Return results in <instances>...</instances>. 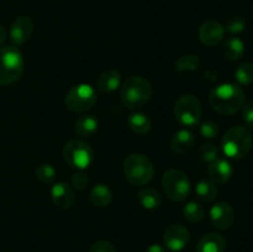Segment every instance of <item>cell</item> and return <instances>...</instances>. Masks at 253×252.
<instances>
[{
	"label": "cell",
	"instance_id": "1f68e13d",
	"mask_svg": "<svg viewBox=\"0 0 253 252\" xmlns=\"http://www.w3.org/2000/svg\"><path fill=\"white\" fill-rule=\"evenodd\" d=\"M72 184H73V187L78 190L85 189L89 185L88 175H86L83 170H79V172L74 173L73 177H72Z\"/></svg>",
	"mask_w": 253,
	"mask_h": 252
},
{
	"label": "cell",
	"instance_id": "e575fe53",
	"mask_svg": "<svg viewBox=\"0 0 253 252\" xmlns=\"http://www.w3.org/2000/svg\"><path fill=\"white\" fill-rule=\"evenodd\" d=\"M146 252H166L165 247L161 246V245L156 244V245H151L150 247L147 249V251Z\"/></svg>",
	"mask_w": 253,
	"mask_h": 252
},
{
	"label": "cell",
	"instance_id": "ba28073f",
	"mask_svg": "<svg viewBox=\"0 0 253 252\" xmlns=\"http://www.w3.org/2000/svg\"><path fill=\"white\" fill-rule=\"evenodd\" d=\"M93 148L83 140L74 138L64 145L63 157L66 162L72 167L78 168L81 170L90 166V163L93 162Z\"/></svg>",
	"mask_w": 253,
	"mask_h": 252
},
{
	"label": "cell",
	"instance_id": "4316f807",
	"mask_svg": "<svg viewBox=\"0 0 253 252\" xmlns=\"http://www.w3.org/2000/svg\"><path fill=\"white\" fill-rule=\"evenodd\" d=\"M235 78L240 84H247L253 83V64L245 62V63L240 64L235 71Z\"/></svg>",
	"mask_w": 253,
	"mask_h": 252
},
{
	"label": "cell",
	"instance_id": "5bb4252c",
	"mask_svg": "<svg viewBox=\"0 0 253 252\" xmlns=\"http://www.w3.org/2000/svg\"><path fill=\"white\" fill-rule=\"evenodd\" d=\"M232 173H234L232 165L225 158H216L208 167L209 179L215 184H224L229 182L230 178L232 177Z\"/></svg>",
	"mask_w": 253,
	"mask_h": 252
},
{
	"label": "cell",
	"instance_id": "4dcf8cb0",
	"mask_svg": "<svg viewBox=\"0 0 253 252\" xmlns=\"http://www.w3.org/2000/svg\"><path fill=\"white\" fill-rule=\"evenodd\" d=\"M200 133H202L203 137L205 138H215L219 136L220 128L215 121L208 120L200 125Z\"/></svg>",
	"mask_w": 253,
	"mask_h": 252
},
{
	"label": "cell",
	"instance_id": "f1b7e54d",
	"mask_svg": "<svg viewBox=\"0 0 253 252\" xmlns=\"http://www.w3.org/2000/svg\"><path fill=\"white\" fill-rule=\"evenodd\" d=\"M198 157L204 162H214L219 158V148L212 143H204L198 148Z\"/></svg>",
	"mask_w": 253,
	"mask_h": 252
},
{
	"label": "cell",
	"instance_id": "30bf717a",
	"mask_svg": "<svg viewBox=\"0 0 253 252\" xmlns=\"http://www.w3.org/2000/svg\"><path fill=\"white\" fill-rule=\"evenodd\" d=\"M210 220L215 229L229 230L235 222V211L226 202H219L210 209Z\"/></svg>",
	"mask_w": 253,
	"mask_h": 252
},
{
	"label": "cell",
	"instance_id": "7a4b0ae2",
	"mask_svg": "<svg viewBox=\"0 0 253 252\" xmlns=\"http://www.w3.org/2000/svg\"><path fill=\"white\" fill-rule=\"evenodd\" d=\"M253 137L251 131L245 126H234L226 131L221 140L222 152L232 160H241L250 153Z\"/></svg>",
	"mask_w": 253,
	"mask_h": 252
},
{
	"label": "cell",
	"instance_id": "d590c367",
	"mask_svg": "<svg viewBox=\"0 0 253 252\" xmlns=\"http://www.w3.org/2000/svg\"><path fill=\"white\" fill-rule=\"evenodd\" d=\"M5 39H6V31H5L4 27L0 25V44L5 41Z\"/></svg>",
	"mask_w": 253,
	"mask_h": 252
},
{
	"label": "cell",
	"instance_id": "d6986e66",
	"mask_svg": "<svg viewBox=\"0 0 253 252\" xmlns=\"http://www.w3.org/2000/svg\"><path fill=\"white\" fill-rule=\"evenodd\" d=\"M99 121L94 115H82L74 123V131L82 137H91L98 131Z\"/></svg>",
	"mask_w": 253,
	"mask_h": 252
},
{
	"label": "cell",
	"instance_id": "603a6c76",
	"mask_svg": "<svg viewBox=\"0 0 253 252\" xmlns=\"http://www.w3.org/2000/svg\"><path fill=\"white\" fill-rule=\"evenodd\" d=\"M138 200L142 208L147 210H156L162 205V197L153 188H143L138 193Z\"/></svg>",
	"mask_w": 253,
	"mask_h": 252
},
{
	"label": "cell",
	"instance_id": "5b68a950",
	"mask_svg": "<svg viewBox=\"0 0 253 252\" xmlns=\"http://www.w3.org/2000/svg\"><path fill=\"white\" fill-rule=\"evenodd\" d=\"M24 69V57L17 47H0V85H9L19 81Z\"/></svg>",
	"mask_w": 253,
	"mask_h": 252
},
{
	"label": "cell",
	"instance_id": "3957f363",
	"mask_svg": "<svg viewBox=\"0 0 253 252\" xmlns=\"http://www.w3.org/2000/svg\"><path fill=\"white\" fill-rule=\"evenodd\" d=\"M152 91V84L148 79L141 76L130 77L121 86V101L126 108L138 109L150 100Z\"/></svg>",
	"mask_w": 253,
	"mask_h": 252
},
{
	"label": "cell",
	"instance_id": "44dd1931",
	"mask_svg": "<svg viewBox=\"0 0 253 252\" xmlns=\"http://www.w3.org/2000/svg\"><path fill=\"white\" fill-rule=\"evenodd\" d=\"M89 198H90L91 203L95 207L105 208L110 205L111 200H113V192L110 188L105 184H95L91 188L90 193H89Z\"/></svg>",
	"mask_w": 253,
	"mask_h": 252
},
{
	"label": "cell",
	"instance_id": "484cf974",
	"mask_svg": "<svg viewBox=\"0 0 253 252\" xmlns=\"http://www.w3.org/2000/svg\"><path fill=\"white\" fill-rule=\"evenodd\" d=\"M183 214L190 222H199L205 216V208L200 203L189 202L183 208Z\"/></svg>",
	"mask_w": 253,
	"mask_h": 252
},
{
	"label": "cell",
	"instance_id": "f546056e",
	"mask_svg": "<svg viewBox=\"0 0 253 252\" xmlns=\"http://www.w3.org/2000/svg\"><path fill=\"white\" fill-rule=\"evenodd\" d=\"M224 29L225 31H229L230 34H240L246 29V21L241 16H231L226 21Z\"/></svg>",
	"mask_w": 253,
	"mask_h": 252
},
{
	"label": "cell",
	"instance_id": "7402d4cb",
	"mask_svg": "<svg viewBox=\"0 0 253 252\" xmlns=\"http://www.w3.org/2000/svg\"><path fill=\"white\" fill-rule=\"evenodd\" d=\"M127 124L131 130L137 135H146L152 127L150 118L142 113H132L127 116Z\"/></svg>",
	"mask_w": 253,
	"mask_h": 252
},
{
	"label": "cell",
	"instance_id": "8fae6325",
	"mask_svg": "<svg viewBox=\"0 0 253 252\" xmlns=\"http://www.w3.org/2000/svg\"><path fill=\"white\" fill-rule=\"evenodd\" d=\"M163 241L170 251H180L189 242V231L180 224H173L166 229Z\"/></svg>",
	"mask_w": 253,
	"mask_h": 252
},
{
	"label": "cell",
	"instance_id": "d4e9b609",
	"mask_svg": "<svg viewBox=\"0 0 253 252\" xmlns=\"http://www.w3.org/2000/svg\"><path fill=\"white\" fill-rule=\"evenodd\" d=\"M195 194L203 202H212L217 197L216 184L212 183L211 180H200L195 185Z\"/></svg>",
	"mask_w": 253,
	"mask_h": 252
},
{
	"label": "cell",
	"instance_id": "7c38bea8",
	"mask_svg": "<svg viewBox=\"0 0 253 252\" xmlns=\"http://www.w3.org/2000/svg\"><path fill=\"white\" fill-rule=\"evenodd\" d=\"M200 42L208 47H214L224 40L225 29L220 22L215 20H209L200 25L198 31Z\"/></svg>",
	"mask_w": 253,
	"mask_h": 252
},
{
	"label": "cell",
	"instance_id": "52a82bcc",
	"mask_svg": "<svg viewBox=\"0 0 253 252\" xmlns=\"http://www.w3.org/2000/svg\"><path fill=\"white\" fill-rule=\"evenodd\" d=\"M64 103L72 113H85L96 103V93L89 84H77L67 91Z\"/></svg>",
	"mask_w": 253,
	"mask_h": 252
},
{
	"label": "cell",
	"instance_id": "ac0fdd59",
	"mask_svg": "<svg viewBox=\"0 0 253 252\" xmlns=\"http://www.w3.org/2000/svg\"><path fill=\"white\" fill-rule=\"evenodd\" d=\"M195 143V137L190 131L179 130L170 138V148L177 153H187L193 148Z\"/></svg>",
	"mask_w": 253,
	"mask_h": 252
},
{
	"label": "cell",
	"instance_id": "ffe728a7",
	"mask_svg": "<svg viewBox=\"0 0 253 252\" xmlns=\"http://www.w3.org/2000/svg\"><path fill=\"white\" fill-rule=\"evenodd\" d=\"M222 54L230 61H237L245 54V43L239 37H229L222 43Z\"/></svg>",
	"mask_w": 253,
	"mask_h": 252
},
{
	"label": "cell",
	"instance_id": "4fadbf2b",
	"mask_svg": "<svg viewBox=\"0 0 253 252\" xmlns=\"http://www.w3.org/2000/svg\"><path fill=\"white\" fill-rule=\"evenodd\" d=\"M32 31H34V22H32L31 17L22 15V16L16 17L11 24L10 40L12 43L19 46V44L25 43L31 37Z\"/></svg>",
	"mask_w": 253,
	"mask_h": 252
},
{
	"label": "cell",
	"instance_id": "277c9868",
	"mask_svg": "<svg viewBox=\"0 0 253 252\" xmlns=\"http://www.w3.org/2000/svg\"><path fill=\"white\" fill-rule=\"evenodd\" d=\"M124 173L130 184L142 187L152 180L155 166L147 156L142 153H131L124 161Z\"/></svg>",
	"mask_w": 253,
	"mask_h": 252
},
{
	"label": "cell",
	"instance_id": "e0dca14e",
	"mask_svg": "<svg viewBox=\"0 0 253 252\" xmlns=\"http://www.w3.org/2000/svg\"><path fill=\"white\" fill-rule=\"evenodd\" d=\"M121 84V74L116 69H106L96 79V88L103 93H111Z\"/></svg>",
	"mask_w": 253,
	"mask_h": 252
},
{
	"label": "cell",
	"instance_id": "83f0119b",
	"mask_svg": "<svg viewBox=\"0 0 253 252\" xmlns=\"http://www.w3.org/2000/svg\"><path fill=\"white\" fill-rule=\"evenodd\" d=\"M36 178L42 183V184H51L56 178V169L51 165H40L35 170Z\"/></svg>",
	"mask_w": 253,
	"mask_h": 252
},
{
	"label": "cell",
	"instance_id": "836d02e7",
	"mask_svg": "<svg viewBox=\"0 0 253 252\" xmlns=\"http://www.w3.org/2000/svg\"><path fill=\"white\" fill-rule=\"evenodd\" d=\"M244 120L247 126L253 128V100H250L244 108Z\"/></svg>",
	"mask_w": 253,
	"mask_h": 252
},
{
	"label": "cell",
	"instance_id": "9c48e42d",
	"mask_svg": "<svg viewBox=\"0 0 253 252\" xmlns=\"http://www.w3.org/2000/svg\"><path fill=\"white\" fill-rule=\"evenodd\" d=\"M174 116L184 126H194L202 118V105L197 96L192 94L182 95L174 104Z\"/></svg>",
	"mask_w": 253,
	"mask_h": 252
},
{
	"label": "cell",
	"instance_id": "2e32d148",
	"mask_svg": "<svg viewBox=\"0 0 253 252\" xmlns=\"http://www.w3.org/2000/svg\"><path fill=\"white\" fill-rule=\"evenodd\" d=\"M226 240L216 232H209L198 241L195 252H224Z\"/></svg>",
	"mask_w": 253,
	"mask_h": 252
},
{
	"label": "cell",
	"instance_id": "cb8c5ba5",
	"mask_svg": "<svg viewBox=\"0 0 253 252\" xmlns=\"http://www.w3.org/2000/svg\"><path fill=\"white\" fill-rule=\"evenodd\" d=\"M202 66L199 56L197 54H184L174 62V69L178 73H192L197 72Z\"/></svg>",
	"mask_w": 253,
	"mask_h": 252
},
{
	"label": "cell",
	"instance_id": "d6a6232c",
	"mask_svg": "<svg viewBox=\"0 0 253 252\" xmlns=\"http://www.w3.org/2000/svg\"><path fill=\"white\" fill-rule=\"evenodd\" d=\"M89 252H118L116 249L114 247L113 244H110L109 241L105 240H99L95 241L90 247V251Z\"/></svg>",
	"mask_w": 253,
	"mask_h": 252
},
{
	"label": "cell",
	"instance_id": "6da1fadb",
	"mask_svg": "<svg viewBox=\"0 0 253 252\" xmlns=\"http://www.w3.org/2000/svg\"><path fill=\"white\" fill-rule=\"evenodd\" d=\"M245 91L232 83L220 84L209 94V104L212 110L224 116L236 114L245 104Z\"/></svg>",
	"mask_w": 253,
	"mask_h": 252
},
{
	"label": "cell",
	"instance_id": "9a60e30c",
	"mask_svg": "<svg viewBox=\"0 0 253 252\" xmlns=\"http://www.w3.org/2000/svg\"><path fill=\"white\" fill-rule=\"evenodd\" d=\"M51 197L54 204L61 209H69L74 205L76 195L73 188L64 182H58L53 184L51 189Z\"/></svg>",
	"mask_w": 253,
	"mask_h": 252
},
{
	"label": "cell",
	"instance_id": "8992f818",
	"mask_svg": "<svg viewBox=\"0 0 253 252\" xmlns=\"http://www.w3.org/2000/svg\"><path fill=\"white\" fill-rule=\"evenodd\" d=\"M161 184L166 195L174 202H182L185 198L189 197L190 189H192L188 175L179 169L167 170L163 174Z\"/></svg>",
	"mask_w": 253,
	"mask_h": 252
}]
</instances>
